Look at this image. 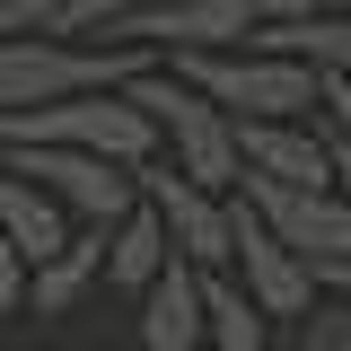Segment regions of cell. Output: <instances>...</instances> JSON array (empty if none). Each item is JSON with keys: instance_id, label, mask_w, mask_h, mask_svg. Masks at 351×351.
<instances>
[{"instance_id": "obj_1", "label": "cell", "mask_w": 351, "mask_h": 351, "mask_svg": "<svg viewBox=\"0 0 351 351\" xmlns=\"http://www.w3.org/2000/svg\"><path fill=\"white\" fill-rule=\"evenodd\" d=\"M123 97L149 114V132H158V167H176L184 184H202V193H219V202L237 193V123L219 114L202 88H184L167 62H149Z\"/></svg>"}, {"instance_id": "obj_2", "label": "cell", "mask_w": 351, "mask_h": 351, "mask_svg": "<svg viewBox=\"0 0 351 351\" xmlns=\"http://www.w3.org/2000/svg\"><path fill=\"white\" fill-rule=\"evenodd\" d=\"M149 71V53L123 44H62V36H9L0 44V123L36 114V106H71V97H106Z\"/></svg>"}, {"instance_id": "obj_3", "label": "cell", "mask_w": 351, "mask_h": 351, "mask_svg": "<svg viewBox=\"0 0 351 351\" xmlns=\"http://www.w3.org/2000/svg\"><path fill=\"white\" fill-rule=\"evenodd\" d=\"M0 149H80V158H106V167H132V176L158 167V132H149V114L132 106L123 88L9 114V123H0Z\"/></svg>"}, {"instance_id": "obj_4", "label": "cell", "mask_w": 351, "mask_h": 351, "mask_svg": "<svg viewBox=\"0 0 351 351\" xmlns=\"http://www.w3.org/2000/svg\"><path fill=\"white\" fill-rule=\"evenodd\" d=\"M184 88H202L228 123H307V106H316V80H307L299 62H281V53H255V44H237V53H193V62H167Z\"/></svg>"}, {"instance_id": "obj_5", "label": "cell", "mask_w": 351, "mask_h": 351, "mask_svg": "<svg viewBox=\"0 0 351 351\" xmlns=\"http://www.w3.org/2000/svg\"><path fill=\"white\" fill-rule=\"evenodd\" d=\"M0 167L27 176L36 193H53L62 219H80V228H114V219L141 211V176L106 167V158H80V149H0Z\"/></svg>"}, {"instance_id": "obj_6", "label": "cell", "mask_w": 351, "mask_h": 351, "mask_svg": "<svg viewBox=\"0 0 351 351\" xmlns=\"http://www.w3.org/2000/svg\"><path fill=\"white\" fill-rule=\"evenodd\" d=\"M237 202L290 246V255L325 281L334 263H351V211H343V193H290V184H237Z\"/></svg>"}, {"instance_id": "obj_7", "label": "cell", "mask_w": 351, "mask_h": 351, "mask_svg": "<svg viewBox=\"0 0 351 351\" xmlns=\"http://www.w3.org/2000/svg\"><path fill=\"white\" fill-rule=\"evenodd\" d=\"M228 272H237V290L255 299V316H307V307H316V272H307L237 193H228Z\"/></svg>"}, {"instance_id": "obj_8", "label": "cell", "mask_w": 351, "mask_h": 351, "mask_svg": "<svg viewBox=\"0 0 351 351\" xmlns=\"http://www.w3.org/2000/svg\"><path fill=\"white\" fill-rule=\"evenodd\" d=\"M334 132L316 123H237V184H290V193H334Z\"/></svg>"}, {"instance_id": "obj_9", "label": "cell", "mask_w": 351, "mask_h": 351, "mask_svg": "<svg viewBox=\"0 0 351 351\" xmlns=\"http://www.w3.org/2000/svg\"><path fill=\"white\" fill-rule=\"evenodd\" d=\"M141 202L158 211L167 246L193 263V272H228V202H219V193L184 184L176 167H141Z\"/></svg>"}, {"instance_id": "obj_10", "label": "cell", "mask_w": 351, "mask_h": 351, "mask_svg": "<svg viewBox=\"0 0 351 351\" xmlns=\"http://www.w3.org/2000/svg\"><path fill=\"white\" fill-rule=\"evenodd\" d=\"M255 53H281V62H299L316 88H351V9L343 0H325V9H307L290 27H255Z\"/></svg>"}, {"instance_id": "obj_11", "label": "cell", "mask_w": 351, "mask_h": 351, "mask_svg": "<svg viewBox=\"0 0 351 351\" xmlns=\"http://www.w3.org/2000/svg\"><path fill=\"white\" fill-rule=\"evenodd\" d=\"M193 343H202V272L176 255L141 290V351H193Z\"/></svg>"}, {"instance_id": "obj_12", "label": "cell", "mask_w": 351, "mask_h": 351, "mask_svg": "<svg viewBox=\"0 0 351 351\" xmlns=\"http://www.w3.org/2000/svg\"><path fill=\"white\" fill-rule=\"evenodd\" d=\"M0 237L27 255V272H36V263H53L71 237H80V228L62 219V202H53V193H36L27 176H9V167H0Z\"/></svg>"}, {"instance_id": "obj_13", "label": "cell", "mask_w": 351, "mask_h": 351, "mask_svg": "<svg viewBox=\"0 0 351 351\" xmlns=\"http://www.w3.org/2000/svg\"><path fill=\"white\" fill-rule=\"evenodd\" d=\"M167 263H176V246H167V228H158V211H149V202H141L132 219H114V228H106V281H114V290H132V299H141Z\"/></svg>"}, {"instance_id": "obj_14", "label": "cell", "mask_w": 351, "mask_h": 351, "mask_svg": "<svg viewBox=\"0 0 351 351\" xmlns=\"http://www.w3.org/2000/svg\"><path fill=\"white\" fill-rule=\"evenodd\" d=\"M97 272H106V228H80V237H71L53 263H36V272H27L36 316H71V307L88 299V281H97Z\"/></svg>"}, {"instance_id": "obj_15", "label": "cell", "mask_w": 351, "mask_h": 351, "mask_svg": "<svg viewBox=\"0 0 351 351\" xmlns=\"http://www.w3.org/2000/svg\"><path fill=\"white\" fill-rule=\"evenodd\" d=\"M202 334L219 351H263V316H255V299L228 272H202Z\"/></svg>"}, {"instance_id": "obj_16", "label": "cell", "mask_w": 351, "mask_h": 351, "mask_svg": "<svg viewBox=\"0 0 351 351\" xmlns=\"http://www.w3.org/2000/svg\"><path fill=\"white\" fill-rule=\"evenodd\" d=\"M149 9H167V0H53V36L62 44H114Z\"/></svg>"}, {"instance_id": "obj_17", "label": "cell", "mask_w": 351, "mask_h": 351, "mask_svg": "<svg viewBox=\"0 0 351 351\" xmlns=\"http://www.w3.org/2000/svg\"><path fill=\"white\" fill-rule=\"evenodd\" d=\"M299 351H351V307L343 299H316V316H307V343Z\"/></svg>"}, {"instance_id": "obj_18", "label": "cell", "mask_w": 351, "mask_h": 351, "mask_svg": "<svg viewBox=\"0 0 351 351\" xmlns=\"http://www.w3.org/2000/svg\"><path fill=\"white\" fill-rule=\"evenodd\" d=\"M9 36H53V0H0V44Z\"/></svg>"}, {"instance_id": "obj_19", "label": "cell", "mask_w": 351, "mask_h": 351, "mask_svg": "<svg viewBox=\"0 0 351 351\" xmlns=\"http://www.w3.org/2000/svg\"><path fill=\"white\" fill-rule=\"evenodd\" d=\"M228 9H246V27H290V18L325 9V0H228Z\"/></svg>"}, {"instance_id": "obj_20", "label": "cell", "mask_w": 351, "mask_h": 351, "mask_svg": "<svg viewBox=\"0 0 351 351\" xmlns=\"http://www.w3.org/2000/svg\"><path fill=\"white\" fill-rule=\"evenodd\" d=\"M18 299H27V255L0 237V316H18Z\"/></svg>"}, {"instance_id": "obj_21", "label": "cell", "mask_w": 351, "mask_h": 351, "mask_svg": "<svg viewBox=\"0 0 351 351\" xmlns=\"http://www.w3.org/2000/svg\"><path fill=\"white\" fill-rule=\"evenodd\" d=\"M316 106H325V114H334V158H351V88H316Z\"/></svg>"}, {"instance_id": "obj_22", "label": "cell", "mask_w": 351, "mask_h": 351, "mask_svg": "<svg viewBox=\"0 0 351 351\" xmlns=\"http://www.w3.org/2000/svg\"><path fill=\"white\" fill-rule=\"evenodd\" d=\"M343 9H351V0H343Z\"/></svg>"}]
</instances>
